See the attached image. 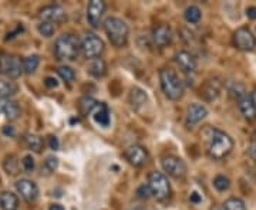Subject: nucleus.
<instances>
[{"mask_svg":"<svg viewBox=\"0 0 256 210\" xmlns=\"http://www.w3.org/2000/svg\"><path fill=\"white\" fill-rule=\"evenodd\" d=\"M59 168V159L56 156H48L45 161V165L42 166V173L50 175L53 172H56Z\"/></svg>","mask_w":256,"mask_h":210,"instance_id":"nucleus-32","label":"nucleus"},{"mask_svg":"<svg viewBox=\"0 0 256 210\" xmlns=\"http://www.w3.org/2000/svg\"><path fill=\"white\" fill-rule=\"evenodd\" d=\"M104 51V42L95 34H86L81 42V53L87 60L100 59Z\"/></svg>","mask_w":256,"mask_h":210,"instance_id":"nucleus-6","label":"nucleus"},{"mask_svg":"<svg viewBox=\"0 0 256 210\" xmlns=\"http://www.w3.org/2000/svg\"><path fill=\"white\" fill-rule=\"evenodd\" d=\"M48 210H66V209H64L61 205H59V203H54V205H51V206H50V209Z\"/></svg>","mask_w":256,"mask_h":210,"instance_id":"nucleus-44","label":"nucleus"},{"mask_svg":"<svg viewBox=\"0 0 256 210\" xmlns=\"http://www.w3.org/2000/svg\"><path fill=\"white\" fill-rule=\"evenodd\" d=\"M137 195H138V197H141V199H148L150 196H152L150 186H148V185L140 186V188L137 189Z\"/></svg>","mask_w":256,"mask_h":210,"instance_id":"nucleus-37","label":"nucleus"},{"mask_svg":"<svg viewBox=\"0 0 256 210\" xmlns=\"http://www.w3.org/2000/svg\"><path fill=\"white\" fill-rule=\"evenodd\" d=\"M213 186L218 192H225L231 188V180L229 178H226L225 175H218L213 179Z\"/></svg>","mask_w":256,"mask_h":210,"instance_id":"nucleus-34","label":"nucleus"},{"mask_svg":"<svg viewBox=\"0 0 256 210\" xmlns=\"http://www.w3.org/2000/svg\"><path fill=\"white\" fill-rule=\"evenodd\" d=\"M124 156L128 161L130 165L141 168L142 165H145L147 161H148V150L142 145H131L128 149H125Z\"/></svg>","mask_w":256,"mask_h":210,"instance_id":"nucleus-12","label":"nucleus"},{"mask_svg":"<svg viewBox=\"0 0 256 210\" xmlns=\"http://www.w3.org/2000/svg\"><path fill=\"white\" fill-rule=\"evenodd\" d=\"M201 136L205 142V150L208 156L215 161L226 158L233 149V139L218 128L207 126L201 132Z\"/></svg>","mask_w":256,"mask_h":210,"instance_id":"nucleus-1","label":"nucleus"},{"mask_svg":"<svg viewBox=\"0 0 256 210\" xmlns=\"http://www.w3.org/2000/svg\"><path fill=\"white\" fill-rule=\"evenodd\" d=\"M222 210H225V209H222Z\"/></svg>","mask_w":256,"mask_h":210,"instance_id":"nucleus-47","label":"nucleus"},{"mask_svg":"<svg viewBox=\"0 0 256 210\" xmlns=\"http://www.w3.org/2000/svg\"><path fill=\"white\" fill-rule=\"evenodd\" d=\"M0 114L9 121H15L20 117V106L10 98H0Z\"/></svg>","mask_w":256,"mask_h":210,"instance_id":"nucleus-16","label":"nucleus"},{"mask_svg":"<svg viewBox=\"0 0 256 210\" xmlns=\"http://www.w3.org/2000/svg\"><path fill=\"white\" fill-rule=\"evenodd\" d=\"M254 136H255V141H256V132H255V135H254Z\"/></svg>","mask_w":256,"mask_h":210,"instance_id":"nucleus-46","label":"nucleus"},{"mask_svg":"<svg viewBox=\"0 0 256 210\" xmlns=\"http://www.w3.org/2000/svg\"><path fill=\"white\" fill-rule=\"evenodd\" d=\"M39 17L42 19V21H47V23H51V24H59V23H63L67 19V15H66V10L61 6L50 4V6H45L40 10Z\"/></svg>","mask_w":256,"mask_h":210,"instance_id":"nucleus-11","label":"nucleus"},{"mask_svg":"<svg viewBox=\"0 0 256 210\" xmlns=\"http://www.w3.org/2000/svg\"><path fill=\"white\" fill-rule=\"evenodd\" d=\"M189 200H191L192 203H199V202H201V196L194 192V193L191 195V197H189Z\"/></svg>","mask_w":256,"mask_h":210,"instance_id":"nucleus-43","label":"nucleus"},{"mask_svg":"<svg viewBox=\"0 0 256 210\" xmlns=\"http://www.w3.org/2000/svg\"><path fill=\"white\" fill-rule=\"evenodd\" d=\"M238 105H239V109H241L242 115H243L245 120L249 121V122L256 120L255 105L252 104V101H251V98L248 95L245 98H242L241 101H238Z\"/></svg>","mask_w":256,"mask_h":210,"instance_id":"nucleus-20","label":"nucleus"},{"mask_svg":"<svg viewBox=\"0 0 256 210\" xmlns=\"http://www.w3.org/2000/svg\"><path fill=\"white\" fill-rule=\"evenodd\" d=\"M0 209L19 210V197L12 192H1L0 193Z\"/></svg>","mask_w":256,"mask_h":210,"instance_id":"nucleus-21","label":"nucleus"},{"mask_svg":"<svg viewBox=\"0 0 256 210\" xmlns=\"http://www.w3.org/2000/svg\"><path fill=\"white\" fill-rule=\"evenodd\" d=\"M89 74L93 75L94 78H101L107 74V64L103 59H95V60H91L89 64V68H87Z\"/></svg>","mask_w":256,"mask_h":210,"instance_id":"nucleus-23","label":"nucleus"},{"mask_svg":"<svg viewBox=\"0 0 256 210\" xmlns=\"http://www.w3.org/2000/svg\"><path fill=\"white\" fill-rule=\"evenodd\" d=\"M45 85L47 88H56L57 85H59V83H57V80L56 78H53V77H47L45 80Z\"/></svg>","mask_w":256,"mask_h":210,"instance_id":"nucleus-40","label":"nucleus"},{"mask_svg":"<svg viewBox=\"0 0 256 210\" xmlns=\"http://www.w3.org/2000/svg\"><path fill=\"white\" fill-rule=\"evenodd\" d=\"M104 30L110 43L116 47H124L128 43L130 29L127 23L120 17H108L104 21Z\"/></svg>","mask_w":256,"mask_h":210,"instance_id":"nucleus-4","label":"nucleus"},{"mask_svg":"<svg viewBox=\"0 0 256 210\" xmlns=\"http://www.w3.org/2000/svg\"><path fill=\"white\" fill-rule=\"evenodd\" d=\"M3 134L9 136L15 135V129H13V126H4V128H3Z\"/></svg>","mask_w":256,"mask_h":210,"instance_id":"nucleus-42","label":"nucleus"},{"mask_svg":"<svg viewBox=\"0 0 256 210\" xmlns=\"http://www.w3.org/2000/svg\"><path fill=\"white\" fill-rule=\"evenodd\" d=\"M106 3L103 0H91L87 6V21L91 27L97 29L101 21H103V16L106 13Z\"/></svg>","mask_w":256,"mask_h":210,"instance_id":"nucleus-10","label":"nucleus"},{"mask_svg":"<svg viewBox=\"0 0 256 210\" xmlns=\"http://www.w3.org/2000/svg\"><path fill=\"white\" fill-rule=\"evenodd\" d=\"M17 92V84L10 80H0V98H10Z\"/></svg>","mask_w":256,"mask_h":210,"instance_id":"nucleus-24","label":"nucleus"},{"mask_svg":"<svg viewBox=\"0 0 256 210\" xmlns=\"http://www.w3.org/2000/svg\"><path fill=\"white\" fill-rule=\"evenodd\" d=\"M57 74L60 75L61 80H64L67 83H73L75 80V71L71 67H69V65H61V67H59L57 68Z\"/></svg>","mask_w":256,"mask_h":210,"instance_id":"nucleus-33","label":"nucleus"},{"mask_svg":"<svg viewBox=\"0 0 256 210\" xmlns=\"http://www.w3.org/2000/svg\"><path fill=\"white\" fill-rule=\"evenodd\" d=\"M3 169L6 170L7 175H17L19 173V161L15 155H9L3 161Z\"/></svg>","mask_w":256,"mask_h":210,"instance_id":"nucleus-27","label":"nucleus"},{"mask_svg":"<svg viewBox=\"0 0 256 210\" xmlns=\"http://www.w3.org/2000/svg\"><path fill=\"white\" fill-rule=\"evenodd\" d=\"M93 120L95 121V124H98L100 126H108L110 125V109H108V105L106 103H98L95 111L93 112Z\"/></svg>","mask_w":256,"mask_h":210,"instance_id":"nucleus-19","label":"nucleus"},{"mask_svg":"<svg viewBox=\"0 0 256 210\" xmlns=\"http://www.w3.org/2000/svg\"><path fill=\"white\" fill-rule=\"evenodd\" d=\"M128 101H130V105H131L133 109L140 111L142 106H145L147 103H148V95L142 88L133 87L131 92H130V97H128Z\"/></svg>","mask_w":256,"mask_h":210,"instance_id":"nucleus-18","label":"nucleus"},{"mask_svg":"<svg viewBox=\"0 0 256 210\" xmlns=\"http://www.w3.org/2000/svg\"><path fill=\"white\" fill-rule=\"evenodd\" d=\"M208 115L207 106L202 104H191L186 109V122L189 125H195Z\"/></svg>","mask_w":256,"mask_h":210,"instance_id":"nucleus-17","label":"nucleus"},{"mask_svg":"<svg viewBox=\"0 0 256 210\" xmlns=\"http://www.w3.org/2000/svg\"><path fill=\"white\" fill-rule=\"evenodd\" d=\"M37 30H39V33H40L43 37H51V36L54 34V31H56V27H54V24H51V23L42 21V23L37 26Z\"/></svg>","mask_w":256,"mask_h":210,"instance_id":"nucleus-35","label":"nucleus"},{"mask_svg":"<svg viewBox=\"0 0 256 210\" xmlns=\"http://www.w3.org/2000/svg\"><path fill=\"white\" fill-rule=\"evenodd\" d=\"M47 144H48V148L51 150H57L59 149V147H60V142H59V138L54 135H50L48 136V139H47Z\"/></svg>","mask_w":256,"mask_h":210,"instance_id":"nucleus-38","label":"nucleus"},{"mask_svg":"<svg viewBox=\"0 0 256 210\" xmlns=\"http://www.w3.org/2000/svg\"><path fill=\"white\" fill-rule=\"evenodd\" d=\"M23 73V61L12 54H0V74L19 78Z\"/></svg>","mask_w":256,"mask_h":210,"instance_id":"nucleus-7","label":"nucleus"},{"mask_svg":"<svg viewBox=\"0 0 256 210\" xmlns=\"http://www.w3.org/2000/svg\"><path fill=\"white\" fill-rule=\"evenodd\" d=\"M81 51V43L73 34H61L54 43V56L59 61H74Z\"/></svg>","mask_w":256,"mask_h":210,"instance_id":"nucleus-2","label":"nucleus"},{"mask_svg":"<svg viewBox=\"0 0 256 210\" xmlns=\"http://www.w3.org/2000/svg\"><path fill=\"white\" fill-rule=\"evenodd\" d=\"M233 45L241 51H252L256 47V37L248 27H241L233 33Z\"/></svg>","mask_w":256,"mask_h":210,"instance_id":"nucleus-9","label":"nucleus"},{"mask_svg":"<svg viewBox=\"0 0 256 210\" xmlns=\"http://www.w3.org/2000/svg\"><path fill=\"white\" fill-rule=\"evenodd\" d=\"M219 85L216 84V83H213V81H209V83H207L205 85H204V88H202V95L205 97V100L207 101H213V100H216L218 97H219Z\"/></svg>","mask_w":256,"mask_h":210,"instance_id":"nucleus-25","label":"nucleus"},{"mask_svg":"<svg viewBox=\"0 0 256 210\" xmlns=\"http://www.w3.org/2000/svg\"><path fill=\"white\" fill-rule=\"evenodd\" d=\"M148 186H150L152 196L160 202H164L171 196L169 180L166 178L165 173H163V172H158V170L151 172L148 176Z\"/></svg>","mask_w":256,"mask_h":210,"instance_id":"nucleus-5","label":"nucleus"},{"mask_svg":"<svg viewBox=\"0 0 256 210\" xmlns=\"http://www.w3.org/2000/svg\"><path fill=\"white\" fill-rule=\"evenodd\" d=\"M152 42L160 48H164L172 42V30L168 24H158L152 31Z\"/></svg>","mask_w":256,"mask_h":210,"instance_id":"nucleus-14","label":"nucleus"},{"mask_svg":"<svg viewBox=\"0 0 256 210\" xmlns=\"http://www.w3.org/2000/svg\"><path fill=\"white\" fill-rule=\"evenodd\" d=\"M98 105V101H95L94 98L91 97H81L80 101H78V111L83 117H89L93 115V112L95 111Z\"/></svg>","mask_w":256,"mask_h":210,"instance_id":"nucleus-22","label":"nucleus"},{"mask_svg":"<svg viewBox=\"0 0 256 210\" xmlns=\"http://www.w3.org/2000/svg\"><path fill=\"white\" fill-rule=\"evenodd\" d=\"M22 166L26 172H33L34 169V159L31 158V155H26L22 161Z\"/></svg>","mask_w":256,"mask_h":210,"instance_id":"nucleus-36","label":"nucleus"},{"mask_svg":"<svg viewBox=\"0 0 256 210\" xmlns=\"http://www.w3.org/2000/svg\"><path fill=\"white\" fill-rule=\"evenodd\" d=\"M184 17L188 23L191 24H196L199 23L201 17H202V13H201V9L198 6H188L185 9V13H184Z\"/></svg>","mask_w":256,"mask_h":210,"instance_id":"nucleus-29","label":"nucleus"},{"mask_svg":"<svg viewBox=\"0 0 256 210\" xmlns=\"http://www.w3.org/2000/svg\"><path fill=\"white\" fill-rule=\"evenodd\" d=\"M24 142H26L27 148L33 150V152H36V153H40L43 149V145H45L43 139L39 135H34V134H27L24 136Z\"/></svg>","mask_w":256,"mask_h":210,"instance_id":"nucleus-26","label":"nucleus"},{"mask_svg":"<svg viewBox=\"0 0 256 210\" xmlns=\"http://www.w3.org/2000/svg\"><path fill=\"white\" fill-rule=\"evenodd\" d=\"M175 63L178 64V67L181 68L184 73H194L196 70V65H198V63H196V59L194 54H191L189 51H185V50H182L180 53H177V56H175Z\"/></svg>","mask_w":256,"mask_h":210,"instance_id":"nucleus-15","label":"nucleus"},{"mask_svg":"<svg viewBox=\"0 0 256 210\" xmlns=\"http://www.w3.org/2000/svg\"><path fill=\"white\" fill-rule=\"evenodd\" d=\"M249 98H251V101H252V104L255 105L256 108V90H254L251 92V95H249Z\"/></svg>","mask_w":256,"mask_h":210,"instance_id":"nucleus-45","label":"nucleus"},{"mask_svg":"<svg viewBox=\"0 0 256 210\" xmlns=\"http://www.w3.org/2000/svg\"><path fill=\"white\" fill-rule=\"evenodd\" d=\"M40 64V57L37 54H33V56H29L23 60V73L26 74H33L37 67Z\"/></svg>","mask_w":256,"mask_h":210,"instance_id":"nucleus-28","label":"nucleus"},{"mask_svg":"<svg viewBox=\"0 0 256 210\" xmlns=\"http://www.w3.org/2000/svg\"><path fill=\"white\" fill-rule=\"evenodd\" d=\"M224 209L225 210H246L245 202L239 197H229L224 203Z\"/></svg>","mask_w":256,"mask_h":210,"instance_id":"nucleus-31","label":"nucleus"},{"mask_svg":"<svg viewBox=\"0 0 256 210\" xmlns=\"http://www.w3.org/2000/svg\"><path fill=\"white\" fill-rule=\"evenodd\" d=\"M160 83H161V88L166 98L177 101L184 95V84H182L181 78L172 68L165 67V68L160 70Z\"/></svg>","mask_w":256,"mask_h":210,"instance_id":"nucleus-3","label":"nucleus"},{"mask_svg":"<svg viewBox=\"0 0 256 210\" xmlns=\"http://www.w3.org/2000/svg\"><path fill=\"white\" fill-rule=\"evenodd\" d=\"M228 92L236 101H241L242 98L246 97V90H245V87L242 85L241 83H232V84H229Z\"/></svg>","mask_w":256,"mask_h":210,"instance_id":"nucleus-30","label":"nucleus"},{"mask_svg":"<svg viewBox=\"0 0 256 210\" xmlns=\"http://www.w3.org/2000/svg\"><path fill=\"white\" fill-rule=\"evenodd\" d=\"M246 152H248L249 158H251L252 161H255L256 162V141H254V142H251V144H249V147H248Z\"/></svg>","mask_w":256,"mask_h":210,"instance_id":"nucleus-39","label":"nucleus"},{"mask_svg":"<svg viewBox=\"0 0 256 210\" xmlns=\"http://www.w3.org/2000/svg\"><path fill=\"white\" fill-rule=\"evenodd\" d=\"M161 166L169 176L172 178H182L186 173V164L180 156L175 155H166L161 159Z\"/></svg>","mask_w":256,"mask_h":210,"instance_id":"nucleus-8","label":"nucleus"},{"mask_svg":"<svg viewBox=\"0 0 256 210\" xmlns=\"http://www.w3.org/2000/svg\"><path fill=\"white\" fill-rule=\"evenodd\" d=\"M16 190L27 203H33L39 196L37 185L30 179H20L16 182Z\"/></svg>","mask_w":256,"mask_h":210,"instance_id":"nucleus-13","label":"nucleus"},{"mask_svg":"<svg viewBox=\"0 0 256 210\" xmlns=\"http://www.w3.org/2000/svg\"><path fill=\"white\" fill-rule=\"evenodd\" d=\"M246 16H248V19H251V20H256V7L255 6H251V7H248V9H246Z\"/></svg>","mask_w":256,"mask_h":210,"instance_id":"nucleus-41","label":"nucleus"}]
</instances>
